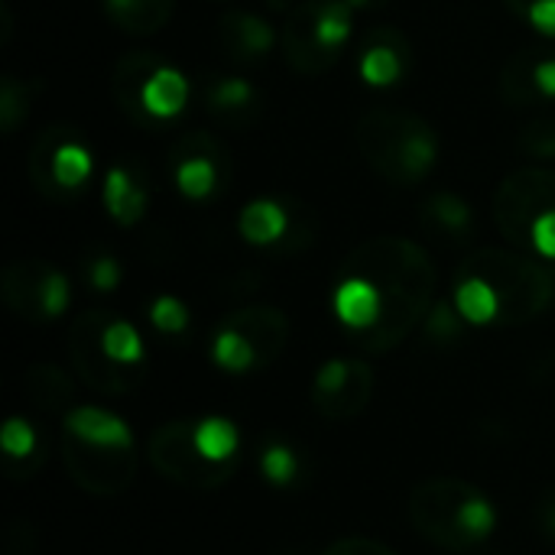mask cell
<instances>
[{
	"mask_svg": "<svg viewBox=\"0 0 555 555\" xmlns=\"http://www.w3.org/2000/svg\"><path fill=\"white\" fill-rule=\"evenodd\" d=\"M338 273L364 276L380 296V322L354 338L371 354L400 348L433 312L436 299V263L429 250L400 234H377L361 241L338 267Z\"/></svg>",
	"mask_w": 555,
	"mask_h": 555,
	"instance_id": "cell-1",
	"label": "cell"
},
{
	"mask_svg": "<svg viewBox=\"0 0 555 555\" xmlns=\"http://www.w3.org/2000/svg\"><path fill=\"white\" fill-rule=\"evenodd\" d=\"M553 293V273L537 254L481 247L459 263L452 302L472 328H514L540 319Z\"/></svg>",
	"mask_w": 555,
	"mask_h": 555,
	"instance_id": "cell-2",
	"label": "cell"
},
{
	"mask_svg": "<svg viewBox=\"0 0 555 555\" xmlns=\"http://www.w3.org/2000/svg\"><path fill=\"white\" fill-rule=\"evenodd\" d=\"M59 446L68 478L91 498H117L137 481L133 433L101 406L68 410Z\"/></svg>",
	"mask_w": 555,
	"mask_h": 555,
	"instance_id": "cell-3",
	"label": "cell"
},
{
	"mask_svg": "<svg viewBox=\"0 0 555 555\" xmlns=\"http://www.w3.org/2000/svg\"><path fill=\"white\" fill-rule=\"evenodd\" d=\"M358 150L364 163L390 185L413 189L433 176L439 166L442 140L436 127L403 107H367L354 127Z\"/></svg>",
	"mask_w": 555,
	"mask_h": 555,
	"instance_id": "cell-4",
	"label": "cell"
},
{
	"mask_svg": "<svg viewBox=\"0 0 555 555\" xmlns=\"http://www.w3.org/2000/svg\"><path fill=\"white\" fill-rule=\"evenodd\" d=\"M410 524L426 543L446 553H468L491 540L498 511L485 491L462 478H429L410 494Z\"/></svg>",
	"mask_w": 555,
	"mask_h": 555,
	"instance_id": "cell-5",
	"label": "cell"
},
{
	"mask_svg": "<svg viewBox=\"0 0 555 555\" xmlns=\"http://www.w3.org/2000/svg\"><path fill=\"white\" fill-rule=\"evenodd\" d=\"M111 94L140 130H153L185 111L192 85L172 62L150 49H133L117 59L111 72Z\"/></svg>",
	"mask_w": 555,
	"mask_h": 555,
	"instance_id": "cell-6",
	"label": "cell"
},
{
	"mask_svg": "<svg viewBox=\"0 0 555 555\" xmlns=\"http://www.w3.org/2000/svg\"><path fill=\"white\" fill-rule=\"evenodd\" d=\"M289 341V319L276 306H244L221 319L211 335V361L228 374L270 367Z\"/></svg>",
	"mask_w": 555,
	"mask_h": 555,
	"instance_id": "cell-7",
	"label": "cell"
},
{
	"mask_svg": "<svg viewBox=\"0 0 555 555\" xmlns=\"http://www.w3.org/2000/svg\"><path fill=\"white\" fill-rule=\"evenodd\" d=\"M146 459L166 481L192 491L221 488L237 472V459L218 462L205 452V446L198 442V429L189 420H172L153 429L146 442Z\"/></svg>",
	"mask_w": 555,
	"mask_h": 555,
	"instance_id": "cell-8",
	"label": "cell"
},
{
	"mask_svg": "<svg viewBox=\"0 0 555 555\" xmlns=\"http://www.w3.org/2000/svg\"><path fill=\"white\" fill-rule=\"evenodd\" d=\"M26 172L42 198L68 202L85 192L94 176V153L85 137L72 127H46L29 150Z\"/></svg>",
	"mask_w": 555,
	"mask_h": 555,
	"instance_id": "cell-9",
	"label": "cell"
},
{
	"mask_svg": "<svg viewBox=\"0 0 555 555\" xmlns=\"http://www.w3.org/2000/svg\"><path fill=\"white\" fill-rule=\"evenodd\" d=\"M555 215V169L527 166L511 172L494 192L498 231L520 250H527L530 231Z\"/></svg>",
	"mask_w": 555,
	"mask_h": 555,
	"instance_id": "cell-10",
	"label": "cell"
},
{
	"mask_svg": "<svg viewBox=\"0 0 555 555\" xmlns=\"http://www.w3.org/2000/svg\"><path fill=\"white\" fill-rule=\"evenodd\" d=\"M107 309H85L68 328V358L78 380L101 397H124L140 387L143 371L120 367L104 348Z\"/></svg>",
	"mask_w": 555,
	"mask_h": 555,
	"instance_id": "cell-11",
	"label": "cell"
},
{
	"mask_svg": "<svg viewBox=\"0 0 555 555\" xmlns=\"http://www.w3.org/2000/svg\"><path fill=\"white\" fill-rule=\"evenodd\" d=\"M3 302L13 315L26 319V322H52L59 319L68 306H72V283L68 276L39 260V257H23L13 260L3 270Z\"/></svg>",
	"mask_w": 555,
	"mask_h": 555,
	"instance_id": "cell-12",
	"label": "cell"
},
{
	"mask_svg": "<svg viewBox=\"0 0 555 555\" xmlns=\"http://www.w3.org/2000/svg\"><path fill=\"white\" fill-rule=\"evenodd\" d=\"M237 234L250 247L276 250V254H296L306 244H312V215L296 198H273L260 195L250 198L237 215Z\"/></svg>",
	"mask_w": 555,
	"mask_h": 555,
	"instance_id": "cell-13",
	"label": "cell"
},
{
	"mask_svg": "<svg viewBox=\"0 0 555 555\" xmlns=\"http://www.w3.org/2000/svg\"><path fill=\"white\" fill-rule=\"evenodd\" d=\"M169 176L182 198L208 202L224 189L231 176V156L215 133L195 130L179 137L169 150Z\"/></svg>",
	"mask_w": 555,
	"mask_h": 555,
	"instance_id": "cell-14",
	"label": "cell"
},
{
	"mask_svg": "<svg viewBox=\"0 0 555 555\" xmlns=\"http://www.w3.org/2000/svg\"><path fill=\"white\" fill-rule=\"evenodd\" d=\"M374 371L361 358H332L315 371L312 406L332 423H348L371 406Z\"/></svg>",
	"mask_w": 555,
	"mask_h": 555,
	"instance_id": "cell-15",
	"label": "cell"
},
{
	"mask_svg": "<svg viewBox=\"0 0 555 555\" xmlns=\"http://www.w3.org/2000/svg\"><path fill=\"white\" fill-rule=\"evenodd\" d=\"M413 68V46L397 26H374L364 33L358 49L361 81L371 88H393Z\"/></svg>",
	"mask_w": 555,
	"mask_h": 555,
	"instance_id": "cell-16",
	"label": "cell"
},
{
	"mask_svg": "<svg viewBox=\"0 0 555 555\" xmlns=\"http://www.w3.org/2000/svg\"><path fill=\"white\" fill-rule=\"evenodd\" d=\"M498 91L511 107H537L555 101V52H517L498 78Z\"/></svg>",
	"mask_w": 555,
	"mask_h": 555,
	"instance_id": "cell-17",
	"label": "cell"
},
{
	"mask_svg": "<svg viewBox=\"0 0 555 555\" xmlns=\"http://www.w3.org/2000/svg\"><path fill=\"white\" fill-rule=\"evenodd\" d=\"M202 104H205V114L215 124L244 130L254 120H260L263 94L244 75H211L205 81V88H202Z\"/></svg>",
	"mask_w": 555,
	"mask_h": 555,
	"instance_id": "cell-18",
	"label": "cell"
},
{
	"mask_svg": "<svg viewBox=\"0 0 555 555\" xmlns=\"http://www.w3.org/2000/svg\"><path fill=\"white\" fill-rule=\"evenodd\" d=\"M150 179L137 163H111L101 179V202L117 228H133L150 208Z\"/></svg>",
	"mask_w": 555,
	"mask_h": 555,
	"instance_id": "cell-19",
	"label": "cell"
},
{
	"mask_svg": "<svg viewBox=\"0 0 555 555\" xmlns=\"http://www.w3.org/2000/svg\"><path fill=\"white\" fill-rule=\"evenodd\" d=\"M218 39L237 65H260L280 46L276 26L254 10H228L218 23Z\"/></svg>",
	"mask_w": 555,
	"mask_h": 555,
	"instance_id": "cell-20",
	"label": "cell"
},
{
	"mask_svg": "<svg viewBox=\"0 0 555 555\" xmlns=\"http://www.w3.org/2000/svg\"><path fill=\"white\" fill-rule=\"evenodd\" d=\"M280 46H283L286 62L299 75H325L328 68L338 65V59L328 55L319 46V39H315V29H312V16H309V3L306 0H296L289 7L286 23H283V33H280Z\"/></svg>",
	"mask_w": 555,
	"mask_h": 555,
	"instance_id": "cell-21",
	"label": "cell"
},
{
	"mask_svg": "<svg viewBox=\"0 0 555 555\" xmlns=\"http://www.w3.org/2000/svg\"><path fill=\"white\" fill-rule=\"evenodd\" d=\"M420 224L426 234L446 241V244H465L475 231V208L468 198H462L452 189H439L420 205Z\"/></svg>",
	"mask_w": 555,
	"mask_h": 555,
	"instance_id": "cell-22",
	"label": "cell"
},
{
	"mask_svg": "<svg viewBox=\"0 0 555 555\" xmlns=\"http://www.w3.org/2000/svg\"><path fill=\"white\" fill-rule=\"evenodd\" d=\"M104 16L130 36H153L172 20L176 0H101Z\"/></svg>",
	"mask_w": 555,
	"mask_h": 555,
	"instance_id": "cell-23",
	"label": "cell"
},
{
	"mask_svg": "<svg viewBox=\"0 0 555 555\" xmlns=\"http://www.w3.org/2000/svg\"><path fill=\"white\" fill-rule=\"evenodd\" d=\"M42 452H46L42 436L29 420H23V416L7 420V426H3V465L10 472V478H29L42 465V459H46Z\"/></svg>",
	"mask_w": 555,
	"mask_h": 555,
	"instance_id": "cell-24",
	"label": "cell"
},
{
	"mask_svg": "<svg viewBox=\"0 0 555 555\" xmlns=\"http://www.w3.org/2000/svg\"><path fill=\"white\" fill-rule=\"evenodd\" d=\"M306 3H309V16H312V29H315L319 46L328 55L341 59V52L354 33L358 10L348 0H306Z\"/></svg>",
	"mask_w": 555,
	"mask_h": 555,
	"instance_id": "cell-25",
	"label": "cell"
},
{
	"mask_svg": "<svg viewBox=\"0 0 555 555\" xmlns=\"http://www.w3.org/2000/svg\"><path fill=\"white\" fill-rule=\"evenodd\" d=\"M26 397L42 413H65L75 410V380L55 364H33L26 371Z\"/></svg>",
	"mask_w": 555,
	"mask_h": 555,
	"instance_id": "cell-26",
	"label": "cell"
},
{
	"mask_svg": "<svg viewBox=\"0 0 555 555\" xmlns=\"http://www.w3.org/2000/svg\"><path fill=\"white\" fill-rule=\"evenodd\" d=\"M39 88H42V81H36V78L3 75V81H0V127H3V137H13L20 130V124L29 117L33 98L39 94Z\"/></svg>",
	"mask_w": 555,
	"mask_h": 555,
	"instance_id": "cell-27",
	"label": "cell"
},
{
	"mask_svg": "<svg viewBox=\"0 0 555 555\" xmlns=\"http://www.w3.org/2000/svg\"><path fill=\"white\" fill-rule=\"evenodd\" d=\"M517 146L533 163H555V117H537L524 124Z\"/></svg>",
	"mask_w": 555,
	"mask_h": 555,
	"instance_id": "cell-28",
	"label": "cell"
},
{
	"mask_svg": "<svg viewBox=\"0 0 555 555\" xmlns=\"http://www.w3.org/2000/svg\"><path fill=\"white\" fill-rule=\"evenodd\" d=\"M260 472L270 485L286 488L299 478V455L286 442H267L260 452Z\"/></svg>",
	"mask_w": 555,
	"mask_h": 555,
	"instance_id": "cell-29",
	"label": "cell"
},
{
	"mask_svg": "<svg viewBox=\"0 0 555 555\" xmlns=\"http://www.w3.org/2000/svg\"><path fill=\"white\" fill-rule=\"evenodd\" d=\"M81 273H85V280H88V286L94 293H114L120 286V280H124V270H120L117 257L107 254V250L88 254L85 263H81Z\"/></svg>",
	"mask_w": 555,
	"mask_h": 555,
	"instance_id": "cell-30",
	"label": "cell"
},
{
	"mask_svg": "<svg viewBox=\"0 0 555 555\" xmlns=\"http://www.w3.org/2000/svg\"><path fill=\"white\" fill-rule=\"evenodd\" d=\"M150 322L163 335H182L189 328V309L176 296H156L150 302Z\"/></svg>",
	"mask_w": 555,
	"mask_h": 555,
	"instance_id": "cell-31",
	"label": "cell"
},
{
	"mask_svg": "<svg viewBox=\"0 0 555 555\" xmlns=\"http://www.w3.org/2000/svg\"><path fill=\"white\" fill-rule=\"evenodd\" d=\"M511 13H517L527 26H533L540 36L555 39V0H504Z\"/></svg>",
	"mask_w": 555,
	"mask_h": 555,
	"instance_id": "cell-32",
	"label": "cell"
},
{
	"mask_svg": "<svg viewBox=\"0 0 555 555\" xmlns=\"http://www.w3.org/2000/svg\"><path fill=\"white\" fill-rule=\"evenodd\" d=\"M322 555H397L390 546L377 543V540H367V537H348V540H338L332 543Z\"/></svg>",
	"mask_w": 555,
	"mask_h": 555,
	"instance_id": "cell-33",
	"label": "cell"
},
{
	"mask_svg": "<svg viewBox=\"0 0 555 555\" xmlns=\"http://www.w3.org/2000/svg\"><path fill=\"white\" fill-rule=\"evenodd\" d=\"M537 520H540V530L543 533H550L555 540V485L543 494V501H540V511H537Z\"/></svg>",
	"mask_w": 555,
	"mask_h": 555,
	"instance_id": "cell-34",
	"label": "cell"
},
{
	"mask_svg": "<svg viewBox=\"0 0 555 555\" xmlns=\"http://www.w3.org/2000/svg\"><path fill=\"white\" fill-rule=\"evenodd\" d=\"M358 13H364V10H380V7H387L390 0H348Z\"/></svg>",
	"mask_w": 555,
	"mask_h": 555,
	"instance_id": "cell-35",
	"label": "cell"
},
{
	"mask_svg": "<svg viewBox=\"0 0 555 555\" xmlns=\"http://www.w3.org/2000/svg\"><path fill=\"white\" fill-rule=\"evenodd\" d=\"M293 3H296V0H270V7H273V10H283V13H289Z\"/></svg>",
	"mask_w": 555,
	"mask_h": 555,
	"instance_id": "cell-36",
	"label": "cell"
}]
</instances>
